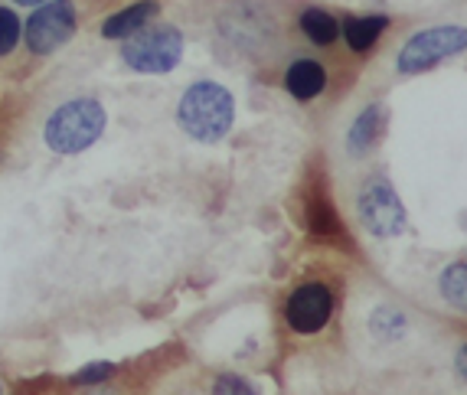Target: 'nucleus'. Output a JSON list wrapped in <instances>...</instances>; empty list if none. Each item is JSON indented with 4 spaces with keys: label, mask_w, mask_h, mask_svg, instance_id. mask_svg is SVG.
Segmentation results:
<instances>
[{
    "label": "nucleus",
    "mask_w": 467,
    "mask_h": 395,
    "mask_svg": "<svg viewBox=\"0 0 467 395\" xmlns=\"http://www.w3.org/2000/svg\"><path fill=\"white\" fill-rule=\"evenodd\" d=\"M233 118H235L233 95L219 86V82H210V78L193 82L177 105L180 128L193 140H200V144H216V140L226 138L229 128H233Z\"/></svg>",
    "instance_id": "f257e3e1"
},
{
    "label": "nucleus",
    "mask_w": 467,
    "mask_h": 395,
    "mask_svg": "<svg viewBox=\"0 0 467 395\" xmlns=\"http://www.w3.org/2000/svg\"><path fill=\"white\" fill-rule=\"evenodd\" d=\"M105 109L95 99H72L49 115L43 138L56 154H82L105 131Z\"/></svg>",
    "instance_id": "f03ea898"
},
{
    "label": "nucleus",
    "mask_w": 467,
    "mask_h": 395,
    "mask_svg": "<svg viewBox=\"0 0 467 395\" xmlns=\"http://www.w3.org/2000/svg\"><path fill=\"white\" fill-rule=\"evenodd\" d=\"M467 49V26H429L405 39V47L399 49L396 69L402 76H415V72L435 69L438 62L451 59V56Z\"/></svg>",
    "instance_id": "7ed1b4c3"
},
{
    "label": "nucleus",
    "mask_w": 467,
    "mask_h": 395,
    "mask_svg": "<svg viewBox=\"0 0 467 395\" xmlns=\"http://www.w3.org/2000/svg\"><path fill=\"white\" fill-rule=\"evenodd\" d=\"M180 56H183V33L167 24L154 26V30H138L121 47V59L134 72H148V76H161V72L177 69Z\"/></svg>",
    "instance_id": "20e7f679"
},
{
    "label": "nucleus",
    "mask_w": 467,
    "mask_h": 395,
    "mask_svg": "<svg viewBox=\"0 0 467 395\" xmlns=\"http://www.w3.org/2000/svg\"><path fill=\"white\" fill-rule=\"evenodd\" d=\"M357 213L363 229L379 239H396L405 233V206L386 177H369L359 186Z\"/></svg>",
    "instance_id": "39448f33"
},
{
    "label": "nucleus",
    "mask_w": 467,
    "mask_h": 395,
    "mask_svg": "<svg viewBox=\"0 0 467 395\" xmlns=\"http://www.w3.org/2000/svg\"><path fill=\"white\" fill-rule=\"evenodd\" d=\"M72 33H76V7H72L69 0H47L26 20L24 43L30 47V53L49 56L59 47H66L72 39Z\"/></svg>",
    "instance_id": "423d86ee"
},
{
    "label": "nucleus",
    "mask_w": 467,
    "mask_h": 395,
    "mask_svg": "<svg viewBox=\"0 0 467 395\" xmlns=\"http://www.w3.org/2000/svg\"><path fill=\"white\" fill-rule=\"evenodd\" d=\"M330 314H334V295L317 281L291 291L288 307H285V317H288V327L295 334H317L327 327Z\"/></svg>",
    "instance_id": "0eeeda50"
},
{
    "label": "nucleus",
    "mask_w": 467,
    "mask_h": 395,
    "mask_svg": "<svg viewBox=\"0 0 467 395\" xmlns=\"http://www.w3.org/2000/svg\"><path fill=\"white\" fill-rule=\"evenodd\" d=\"M285 88L297 101H311L327 88V72L317 59H295L285 72Z\"/></svg>",
    "instance_id": "6e6552de"
},
{
    "label": "nucleus",
    "mask_w": 467,
    "mask_h": 395,
    "mask_svg": "<svg viewBox=\"0 0 467 395\" xmlns=\"http://www.w3.org/2000/svg\"><path fill=\"white\" fill-rule=\"evenodd\" d=\"M161 10V4L157 0H140V4H131V7L118 10V14H111L105 24H101V36L105 39H128L134 36L138 30H144V26L150 24V16Z\"/></svg>",
    "instance_id": "1a4fd4ad"
},
{
    "label": "nucleus",
    "mask_w": 467,
    "mask_h": 395,
    "mask_svg": "<svg viewBox=\"0 0 467 395\" xmlns=\"http://www.w3.org/2000/svg\"><path fill=\"white\" fill-rule=\"evenodd\" d=\"M389 26V16L382 14H369V16H350L347 24H343V39H347V47L353 53H367V49L376 47V39L386 33Z\"/></svg>",
    "instance_id": "9d476101"
},
{
    "label": "nucleus",
    "mask_w": 467,
    "mask_h": 395,
    "mask_svg": "<svg viewBox=\"0 0 467 395\" xmlns=\"http://www.w3.org/2000/svg\"><path fill=\"white\" fill-rule=\"evenodd\" d=\"M301 33L311 39L314 47H330V43L340 36V24H337L327 10L311 7V10H304L301 14Z\"/></svg>",
    "instance_id": "9b49d317"
},
{
    "label": "nucleus",
    "mask_w": 467,
    "mask_h": 395,
    "mask_svg": "<svg viewBox=\"0 0 467 395\" xmlns=\"http://www.w3.org/2000/svg\"><path fill=\"white\" fill-rule=\"evenodd\" d=\"M438 291H441V297L451 304L454 310L467 314V265L464 262L448 265L441 272V278H438Z\"/></svg>",
    "instance_id": "f8f14e48"
},
{
    "label": "nucleus",
    "mask_w": 467,
    "mask_h": 395,
    "mask_svg": "<svg viewBox=\"0 0 467 395\" xmlns=\"http://www.w3.org/2000/svg\"><path fill=\"white\" fill-rule=\"evenodd\" d=\"M379 124H382L379 105H369V109L359 111V118L350 128V151L353 154H363L367 148H373L376 134H379Z\"/></svg>",
    "instance_id": "ddd939ff"
},
{
    "label": "nucleus",
    "mask_w": 467,
    "mask_h": 395,
    "mask_svg": "<svg viewBox=\"0 0 467 395\" xmlns=\"http://www.w3.org/2000/svg\"><path fill=\"white\" fill-rule=\"evenodd\" d=\"M20 33H24V26H20V16H16L14 10L0 7V56L14 53L16 43H20Z\"/></svg>",
    "instance_id": "4468645a"
},
{
    "label": "nucleus",
    "mask_w": 467,
    "mask_h": 395,
    "mask_svg": "<svg viewBox=\"0 0 467 395\" xmlns=\"http://www.w3.org/2000/svg\"><path fill=\"white\" fill-rule=\"evenodd\" d=\"M213 395H258V389L242 376H219Z\"/></svg>",
    "instance_id": "2eb2a0df"
},
{
    "label": "nucleus",
    "mask_w": 467,
    "mask_h": 395,
    "mask_svg": "<svg viewBox=\"0 0 467 395\" xmlns=\"http://www.w3.org/2000/svg\"><path fill=\"white\" fill-rule=\"evenodd\" d=\"M115 372V366L111 363H92L86 366V369H78L76 376H72V382H78V386H95V382H105Z\"/></svg>",
    "instance_id": "dca6fc26"
},
{
    "label": "nucleus",
    "mask_w": 467,
    "mask_h": 395,
    "mask_svg": "<svg viewBox=\"0 0 467 395\" xmlns=\"http://www.w3.org/2000/svg\"><path fill=\"white\" fill-rule=\"evenodd\" d=\"M454 369H458V376L467 382V347L458 349V359H454Z\"/></svg>",
    "instance_id": "f3484780"
},
{
    "label": "nucleus",
    "mask_w": 467,
    "mask_h": 395,
    "mask_svg": "<svg viewBox=\"0 0 467 395\" xmlns=\"http://www.w3.org/2000/svg\"><path fill=\"white\" fill-rule=\"evenodd\" d=\"M14 4H24V7H39V4H47V0H14Z\"/></svg>",
    "instance_id": "a211bd4d"
}]
</instances>
